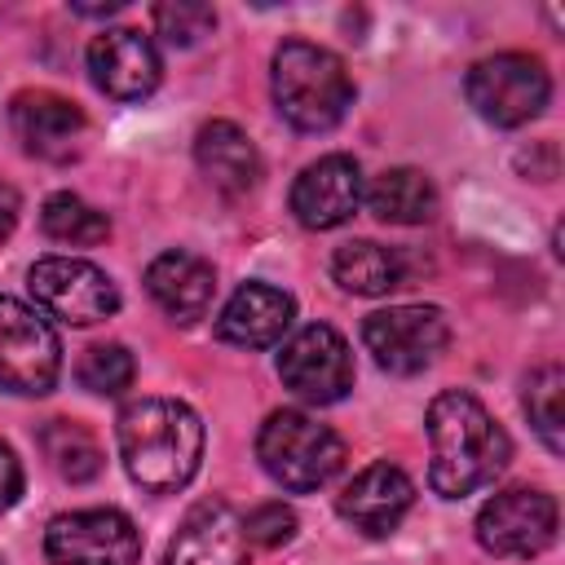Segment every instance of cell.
Listing matches in <instances>:
<instances>
[{
    "label": "cell",
    "mask_w": 565,
    "mask_h": 565,
    "mask_svg": "<svg viewBox=\"0 0 565 565\" xmlns=\"http://www.w3.org/2000/svg\"><path fill=\"white\" fill-rule=\"evenodd\" d=\"M428 446H433V463H428V481L441 499H463L481 486H490L508 459H512V441L499 428V419L463 388H446L428 402Z\"/></svg>",
    "instance_id": "6da1fadb"
},
{
    "label": "cell",
    "mask_w": 565,
    "mask_h": 565,
    "mask_svg": "<svg viewBox=\"0 0 565 565\" xmlns=\"http://www.w3.org/2000/svg\"><path fill=\"white\" fill-rule=\"evenodd\" d=\"M119 459L128 477L150 494L181 490L203 459V424L177 397H137L115 424Z\"/></svg>",
    "instance_id": "7a4b0ae2"
},
{
    "label": "cell",
    "mask_w": 565,
    "mask_h": 565,
    "mask_svg": "<svg viewBox=\"0 0 565 565\" xmlns=\"http://www.w3.org/2000/svg\"><path fill=\"white\" fill-rule=\"evenodd\" d=\"M269 88H274L278 115L300 132H327L353 106V79L340 53L313 40H282L274 49Z\"/></svg>",
    "instance_id": "3957f363"
},
{
    "label": "cell",
    "mask_w": 565,
    "mask_h": 565,
    "mask_svg": "<svg viewBox=\"0 0 565 565\" xmlns=\"http://www.w3.org/2000/svg\"><path fill=\"white\" fill-rule=\"evenodd\" d=\"M260 468L291 494H309L327 486L344 468V441L305 411H274L256 433Z\"/></svg>",
    "instance_id": "277c9868"
},
{
    "label": "cell",
    "mask_w": 565,
    "mask_h": 565,
    "mask_svg": "<svg viewBox=\"0 0 565 565\" xmlns=\"http://www.w3.org/2000/svg\"><path fill=\"white\" fill-rule=\"evenodd\" d=\"M463 93H468V106L486 124L521 128L534 115H543L552 97V79H547V66L530 53H494V57L472 62Z\"/></svg>",
    "instance_id": "5b68a950"
},
{
    "label": "cell",
    "mask_w": 565,
    "mask_h": 565,
    "mask_svg": "<svg viewBox=\"0 0 565 565\" xmlns=\"http://www.w3.org/2000/svg\"><path fill=\"white\" fill-rule=\"evenodd\" d=\"M62 344L44 313L0 296V388L18 397H44L57 384Z\"/></svg>",
    "instance_id": "8992f818"
},
{
    "label": "cell",
    "mask_w": 565,
    "mask_h": 565,
    "mask_svg": "<svg viewBox=\"0 0 565 565\" xmlns=\"http://www.w3.org/2000/svg\"><path fill=\"white\" fill-rule=\"evenodd\" d=\"M450 340V322L437 305H393L375 309L362 322V344L388 375H419L441 358Z\"/></svg>",
    "instance_id": "52a82bcc"
},
{
    "label": "cell",
    "mask_w": 565,
    "mask_h": 565,
    "mask_svg": "<svg viewBox=\"0 0 565 565\" xmlns=\"http://www.w3.org/2000/svg\"><path fill=\"white\" fill-rule=\"evenodd\" d=\"M26 287L44 313H53L71 327H93L119 309V291H115L110 274L97 269L93 260H79V256L35 260L26 274Z\"/></svg>",
    "instance_id": "ba28073f"
},
{
    "label": "cell",
    "mask_w": 565,
    "mask_h": 565,
    "mask_svg": "<svg viewBox=\"0 0 565 565\" xmlns=\"http://www.w3.org/2000/svg\"><path fill=\"white\" fill-rule=\"evenodd\" d=\"M44 552L53 565H137L141 530L115 508L62 512L44 530Z\"/></svg>",
    "instance_id": "9c48e42d"
},
{
    "label": "cell",
    "mask_w": 565,
    "mask_h": 565,
    "mask_svg": "<svg viewBox=\"0 0 565 565\" xmlns=\"http://www.w3.org/2000/svg\"><path fill=\"white\" fill-rule=\"evenodd\" d=\"M278 375H282V384L300 402L331 406V402H340L353 388V353H349V340L335 327H327V322L300 327L282 344V353H278Z\"/></svg>",
    "instance_id": "30bf717a"
},
{
    "label": "cell",
    "mask_w": 565,
    "mask_h": 565,
    "mask_svg": "<svg viewBox=\"0 0 565 565\" xmlns=\"http://www.w3.org/2000/svg\"><path fill=\"white\" fill-rule=\"evenodd\" d=\"M556 499L530 486L499 490L481 512H477V543L494 556L508 561H530L556 539Z\"/></svg>",
    "instance_id": "8fae6325"
},
{
    "label": "cell",
    "mask_w": 565,
    "mask_h": 565,
    "mask_svg": "<svg viewBox=\"0 0 565 565\" xmlns=\"http://www.w3.org/2000/svg\"><path fill=\"white\" fill-rule=\"evenodd\" d=\"M88 71H93V84L106 97H115V102H141V97H150L159 88V75H163L159 49L137 26L102 31L88 44Z\"/></svg>",
    "instance_id": "7c38bea8"
},
{
    "label": "cell",
    "mask_w": 565,
    "mask_h": 565,
    "mask_svg": "<svg viewBox=\"0 0 565 565\" xmlns=\"http://www.w3.org/2000/svg\"><path fill=\"white\" fill-rule=\"evenodd\" d=\"M362 203V168L349 154L313 159L291 185V216L305 230H335Z\"/></svg>",
    "instance_id": "4fadbf2b"
},
{
    "label": "cell",
    "mask_w": 565,
    "mask_h": 565,
    "mask_svg": "<svg viewBox=\"0 0 565 565\" xmlns=\"http://www.w3.org/2000/svg\"><path fill=\"white\" fill-rule=\"evenodd\" d=\"M163 565H247L243 516L225 499L194 503L181 516V525L163 552Z\"/></svg>",
    "instance_id": "5bb4252c"
},
{
    "label": "cell",
    "mask_w": 565,
    "mask_h": 565,
    "mask_svg": "<svg viewBox=\"0 0 565 565\" xmlns=\"http://www.w3.org/2000/svg\"><path fill=\"white\" fill-rule=\"evenodd\" d=\"M411 503H415V486H411V477H406L397 463H388V459L366 463V468L340 490V499H335L340 516H344L353 530L371 534V539L393 534V530L402 525V516L411 512Z\"/></svg>",
    "instance_id": "9a60e30c"
},
{
    "label": "cell",
    "mask_w": 565,
    "mask_h": 565,
    "mask_svg": "<svg viewBox=\"0 0 565 565\" xmlns=\"http://www.w3.org/2000/svg\"><path fill=\"white\" fill-rule=\"evenodd\" d=\"M9 124H13V137L22 141V150L35 159H49V163H66L84 137V110L44 88L18 93L9 106Z\"/></svg>",
    "instance_id": "2e32d148"
},
{
    "label": "cell",
    "mask_w": 565,
    "mask_h": 565,
    "mask_svg": "<svg viewBox=\"0 0 565 565\" xmlns=\"http://www.w3.org/2000/svg\"><path fill=\"white\" fill-rule=\"evenodd\" d=\"M296 318V300L269 282H243L221 318H216V335L225 344H238V349H269L282 340V331L291 327Z\"/></svg>",
    "instance_id": "e0dca14e"
},
{
    "label": "cell",
    "mask_w": 565,
    "mask_h": 565,
    "mask_svg": "<svg viewBox=\"0 0 565 565\" xmlns=\"http://www.w3.org/2000/svg\"><path fill=\"white\" fill-rule=\"evenodd\" d=\"M146 291L172 322H199L212 309L216 269L194 252H163L146 269Z\"/></svg>",
    "instance_id": "ac0fdd59"
},
{
    "label": "cell",
    "mask_w": 565,
    "mask_h": 565,
    "mask_svg": "<svg viewBox=\"0 0 565 565\" xmlns=\"http://www.w3.org/2000/svg\"><path fill=\"white\" fill-rule=\"evenodd\" d=\"M194 159H199L203 177H207L216 190H225V194H243V190H252L256 177H260V154H256L252 137H247L238 124H230V119H212V124L199 128V137H194Z\"/></svg>",
    "instance_id": "d6986e66"
},
{
    "label": "cell",
    "mask_w": 565,
    "mask_h": 565,
    "mask_svg": "<svg viewBox=\"0 0 565 565\" xmlns=\"http://www.w3.org/2000/svg\"><path fill=\"white\" fill-rule=\"evenodd\" d=\"M366 203L388 225H424L437 212V190L419 168H388L371 181Z\"/></svg>",
    "instance_id": "ffe728a7"
},
{
    "label": "cell",
    "mask_w": 565,
    "mask_h": 565,
    "mask_svg": "<svg viewBox=\"0 0 565 565\" xmlns=\"http://www.w3.org/2000/svg\"><path fill=\"white\" fill-rule=\"evenodd\" d=\"M331 274L344 291L353 296H388L393 287H402V256L393 247H380L371 238H353L340 243L331 256Z\"/></svg>",
    "instance_id": "44dd1931"
},
{
    "label": "cell",
    "mask_w": 565,
    "mask_h": 565,
    "mask_svg": "<svg viewBox=\"0 0 565 565\" xmlns=\"http://www.w3.org/2000/svg\"><path fill=\"white\" fill-rule=\"evenodd\" d=\"M40 446H44V459L53 463V472L66 481H93L102 472V446L75 419H49L40 433Z\"/></svg>",
    "instance_id": "7402d4cb"
},
{
    "label": "cell",
    "mask_w": 565,
    "mask_h": 565,
    "mask_svg": "<svg viewBox=\"0 0 565 565\" xmlns=\"http://www.w3.org/2000/svg\"><path fill=\"white\" fill-rule=\"evenodd\" d=\"M40 225H44L49 238L71 243V247H93V243H102V238L110 234L106 212H97L93 203H84V199L71 194V190L53 194V199L40 207Z\"/></svg>",
    "instance_id": "603a6c76"
},
{
    "label": "cell",
    "mask_w": 565,
    "mask_h": 565,
    "mask_svg": "<svg viewBox=\"0 0 565 565\" xmlns=\"http://www.w3.org/2000/svg\"><path fill=\"white\" fill-rule=\"evenodd\" d=\"M561 393H565L561 366H539V371L525 380V415H530L534 433L543 437V446H547L552 455L565 450V437H561V424H565V415H561Z\"/></svg>",
    "instance_id": "cb8c5ba5"
},
{
    "label": "cell",
    "mask_w": 565,
    "mask_h": 565,
    "mask_svg": "<svg viewBox=\"0 0 565 565\" xmlns=\"http://www.w3.org/2000/svg\"><path fill=\"white\" fill-rule=\"evenodd\" d=\"M75 375H79V384H84L88 393L115 397V393H124V388L132 384L137 362H132V353H128L124 344H93V349L79 358Z\"/></svg>",
    "instance_id": "d4e9b609"
},
{
    "label": "cell",
    "mask_w": 565,
    "mask_h": 565,
    "mask_svg": "<svg viewBox=\"0 0 565 565\" xmlns=\"http://www.w3.org/2000/svg\"><path fill=\"white\" fill-rule=\"evenodd\" d=\"M154 26H159V35H163L168 44L190 49V44H199L203 35H212L216 13H212V4H203V0H168V4L154 9Z\"/></svg>",
    "instance_id": "484cf974"
},
{
    "label": "cell",
    "mask_w": 565,
    "mask_h": 565,
    "mask_svg": "<svg viewBox=\"0 0 565 565\" xmlns=\"http://www.w3.org/2000/svg\"><path fill=\"white\" fill-rule=\"evenodd\" d=\"M243 534H247V543H256V547H282V543H291V534H296V512H291L282 499L260 503V508L247 512Z\"/></svg>",
    "instance_id": "4316f807"
},
{
    "label": "cell",
    "mask_w": 565,
    "mask_h": 565,
    "mask_svg": "<svg viewBox=\"0 0 565 565\" xmlns=\"http://www.w3.org/2000/svg\"><path fill=\"white\" fill-rule=\"evenodd\" d=\"M18 494H22V463H18V455L0 441V512L13 508Z\"/></svg>",
    "instance_id": "83f0119b"
},
{
    "label": "cell",
    "mask_w": 565,
    "mask_h": 565,
    "mask_svg": "<svg viewBox=\"0 0 565 565\" xmlns=\"http://www.w3.org/2000/svg\"><path fill=\"white\" fill-rule=\"evenodd\" d=\"M18 212H22V199H18V190L0 181V243H4V238H9V230L18 225Z\"/></svg>",
    "instance_id": "f1b7e54d"
},
{
    "label": "cell",
    "mask_w": 565,
    "mask_h": 565,
    "mask_svg": "<svg viewBox=\"0 0 565 565\" xmlns=\"http://www.w3.org/2000/svg\"><path fill=\"white\" fill-rule=\"evenodd\" d=\"M79 18H110V13H119L124 4L119 0H106V4H71Z\"/></svg>",
    "instance_id": "f546056e"
},
{
    "label": "cell",
    "mask_w": 565,
    "mask_h": 565,
    "mask_svg": "<svg viewBox=\"0 0 565 565\" xmlns=\"http://www.w3.org/2000/svg\"><path fill=\"white\" fill-rule=\"evenodd\" d=\"M0 565H4V561H0Z\"/></svg>",
    "instance_id": "4dcf8cb0"
}]
</instances>
